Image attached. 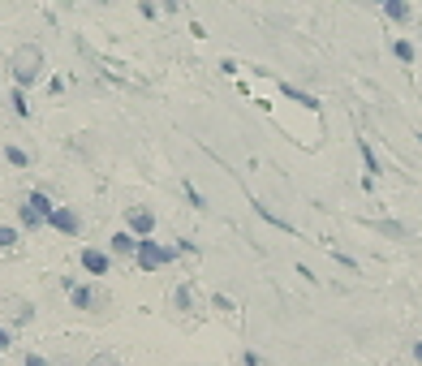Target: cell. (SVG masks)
I'll return each mask as SVG.
<instances>
[{
    "label": "cell",
    "instance_id": "6da1fadb",
    "mask_svg": "<svg viewBox=\"0 0 422 366\" xmlns=\"http://www.w3.org/2000/svg\"><path fill=\"white\" fill-rule=\"evenodd\" d=\"M9 74H13V86H35L39 82V74H43V52H39V43H26V47H18L13 57H9Z\"/></svg>",
    "mask_w": 422,
    "mask_h": 366
},
{
    "label": "cell",
    "instance_id": "7a4b0ae2",
    "mask_svg": "<svg viewBox=\"0 0 422 366\" xmlns=\"http://www.w3.org/2000/svg\"><path fill=\"white\" fill-rule=\"evenodd\" d=\"M177 258V246H164V241H155V237H138V250H134V263L142 272H160L169 268Z\"/></svg>",
    "mask_w": 422,
    "mask_h": 366
},
{
    "label": "cell",
    "instance_id": "3957f363",
    "mask_svg": "<svg viewBox=\"0 0 422 366\" xmlns=\"http://www.w3.org/2000/svg\"><path fill=\"white\" fill-rule=\"evenodd\" d=\"M69 306H74V310H86V315H91V310L108 306V293H103L95 280H91V285H74V289H69Z\"/></svg>",
    "mask_w": 422,
    "mask_h": 366
},
{
    "label": "cell",
    "instance_id": "277c9868",
    "mask_svg": "<svg viewBox=\"0 0 422 366\" xmlns=\"http://www.w3.org/2000/svg\"><path fill=\"white\" fill-rule=\"evenodd\" d=\"M78 263H82V272H86L91 280H99V276H108V272H113V254H108V250L86 246V250L78 254Z\"/></svg>",
    "mask_w": 422,
    "mask_h": 366
},
{
    "label": "cell",
    "instance_id": "5b68a950",
    "mask_svg": "<svg viewBox=\"0 0 422 366\" xmlns=\"http://www.w3.org/2000/svg\"><path fill=\"white\" fill-rule=\"evenodd\" d=\"M47 229H57L61 237H82V216L74 207H57V212L47 216Z\"/></svg>",
    "mask_w": 422,
    "mask_h": 366
},
{
    "label": "cell",
    "instance_id": "8992f818",
    "mask_svg": "<svg viewBox=\"0 0 422 366\" xmlns=\"http://www.w3.org/2000/svg\"><path fill=\"white\" fill-rule=\"evenodd\" d=\"M125 229L134 237H151L155 233V212H147V207H130V212H125Z\"/></svg>",
    "mask_w": 422,
    "mask_h": 366
},
{
    "label": "cell",
    "instance_id": "52a82bcc",
    "mask_svg": "<svg viewBox=\"0 0 422 366\" xmlns=\"http://www.w3.org/2000/svg\"><path fill=\"white\" fill-rule=\"evenodd\" d=\"M134 250H138V237H134L130 229H121V233L108 237V254H113V258H134Z\"/></svg>",
    "mask_w": 422,
    "mask_h": 366
},
{
    "label": "cell",
    "instance_id": "ba28073f",
    "mask_svg": "<svg viewBox=\"0 0 422 366\" xmlns=\"http://www.w3.org/2000/svg\"><path fill=\"white\" fill-rule=\"evenodd\" d=\"M26 207H30L35 216H43V224H47V216H52V212H57V202H52L43 190H30V194H26Z\"/></svg>",
    "mask_w": 422,
    "mask_h": 366
},
{
    "label": "cell",
    "instance_id": "9c48e42d",
    "mask_svg": "<svg viewBox=\"0 0 422 366\" xmlns=\"http://www.w3.org/2000/svg\"><path fill=\"white\" fill-rule=\"evenodd\" d=\"M18 241H22V229L0 224V254H13V250H18Z\"/></svg>",
    "mask_w": 422,
    "mask_h": 366
},
{
    "label": "cell",
    "instance_id": "30bf717a",
    "mask_svg": "<svg viewBox=\"0 0 422 366\" xmlns=\"http://www.w3.org/2000/svg\"><path fill=\"white\" fill-rule=\"evenodd\" d=\"M5 160L9 168H30V151H22L18 142H5Z\"/></svg>",
    "mask_w": 422,
    "mask_h": 366
},
{
    "label": "cell",
    "instance_id": "8fae6325",
    "mask_svg": "<svg viewBox=\"0 0 422 366\" xmlns=\"http://www.w3.org/2000/svg\"><path fill=\"white\" fill-rule=\"evenodd\" d=\"M18 229H26V233H35V229H43V216H35V212H30V207L22 202V207H18Z\"/></svg>",
    "mask_w": 422,
    "mask_h": 366
},
{
    "label": "cell",
    "instance_id": "7c38bea8",
    "mask_svg": "<svg viewBox=\"0 0 422 366\" xmlns=\"http://www.w3.org/2000/svg\"><path fill=\"white\" fill-rule=\"evenodd\" d=\"M358 151H362V164H366V173H380V160H375V151H371V142H366V138H358Z\"/></svg>",
    "mask_w": 422,
    "mask_h": 366
},
{
    "label": "cell",
    "instance_id": "4fadbf2b",
    "mask_svg": "<svg viewBox=\"0 0 422 366\" xmlns=\"http://www.w3.org/2000/svg\"><path fill=\"white\" fill-rule=\"evenodd\" d=\"M9 103H13V113H18V117H30V99H26V91H22V86H13V91H9Z\"/></svg>",
    "mask_w": 422,
    "mask_h": 366
},
{
    "label": "cell",
    "instance_id": "5bb4252c",
    "mask_svg": "<svg viewBox=\"0 0 422 366\" xmlns=\"http://www.w3.org/2000/svg\"><path fill=\"white\" fill-rule=\"evenodd\" d=\"M392 57H397L401 65H414V43H409V39H397V43H392Z\"/></svg>",
    "mask_w": 422,
    "mask_h": 366
},
{
    "label": "cell",
    "instance_id": "9a60e30c",
    "mask_svg": "<svg viewBox=\"0 0 422 366\" xmlns=\"http://www.w3.org/2000/svg\"><path fill=\"white\" fill-rule=\"evenodd\" d=\"M9 306H13V319H18V324H30V319H35V306H30V302H22V297H13Z\"/></svg>",
    "mask_w": 422,
    "mask_h": 366
},
{
    "label": "cell",
    "instance_id": "2e32d148",
    "mask_svg": "<svg viewBox=\"0 0 422 366\" xmlns=\"http://www.w3.org/2000/svg\"><path fill=\"white\" fill-rule=\"evenodd\" d=\"M285 95H289V99H297V103H306V108H319V99H314V95H306V91H293V86H285Z\"/></svg>",
    "mask_w": 422,
    "mask_h": 366
},
{
    "label": "cell",
    "instance_id": "e0dca14e",
    "mask_svg": "<svg viewBox=\"0 0 422 366\" xmlns=\"http://www.w3.org/2000/svg\"><path fill=\"white\" fill-rule=\"evenodd\" d=\"M86 366H121V362H117V358H113V353H99V358H91V362H86Z\"/></svg>",
    "mask_w": 422,
    "mask_h": 366
},
{
    "label": "cell",
    "instance_id": "ac0fdd59",
    "mask_svg": "<svg viewBox=\"0 0 422 366\" xmlns=\"http://www.w3.org/2000/svg\"><path fill=\"white\" fill-rule=\"evenodd\" d=\"M9 345H13V332H9L5 324H0V353H9Z\"/></svg>",
    "mask_w": 422,
    "mask_h": 366
},
{
    "label": "cell",
    "instance_id": "d6986e66",
    "mask_svg": "<svg viewBox=\"0 0 422 366\" xmlns=\"http://www.w3.org/2000/svg\"><path fill=\"white\" fill-rule=\"evenodd\" d=\"M22 366H52V362H47L43 353H26V358H22Z\"/></svg>",
    "mask_w": 422,
    "mask_h": 366
},
{
    "label": "cell",
    "instance_id": "ffe728a7",
    "mask_svg": "<svg viewBox=\"0 0 422 366\" xmlns=\"http://www.w3.org/2000/svg\"><path fill=\"white\" fill-rule=\"evenodd\" d=\"M241 366H263V358H258L254 349H246V353H241Z\"/></svg>",
    "mask_w": 422,
    "mask_h": 366
},
{
    "label": "cell",
    "instance_id": "44dd1931",
    "mask_svg": "<svg viewBox=\"0 0 422 366\" xmlns=\"http://www.w3.org/2000/svg\"><path fill=\"white\" fill-rule=\"evenodd\" d=\"M186 194H190V202H194V207H207V198H203V194H198L194 185H186Z\"/></svg>",
    "mask_w": 422,
    "mask_h": 366
},
{
    "label": "cell",
    "instance_id": "7402d4cb",
    "mask_svg": "<svg viewBox=\"0 0 422 366\" xmlns=\"http://www.w3.org/2000/svg\"><path fill=\"white\" fill-rule=\"evenodd\" d=\"M414 358H418V362H422V341H418V345H414Z\"/></svg>",
    "mask_w": 422,
    "mask_h": 366
}]
</instances>
